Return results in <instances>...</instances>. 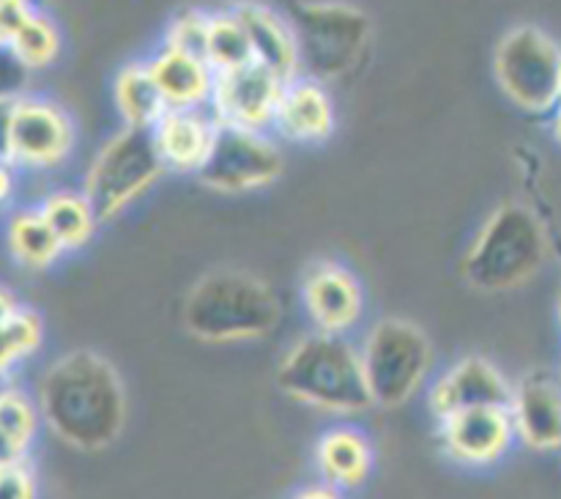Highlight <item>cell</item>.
I'll use <instances>...</instances> for the list:
<instances>
[{
  "label": "cell",
  "instance_id": "1",
  "mask_svg": "<svg viewBox=\"0 0 561 499\" xmlns=\"http://www.w3.org/2000/svg\"><path fill=\"white\" fill-rule=\"evenodd\" d=\"M42 422L69 447L99 453L124 433L126 389L107 356L91 349L60 354L38 378Z\"/></svg>",
  "mask_w": 561,
  "mask_h": 499
},
{
  "label": "cell",
  "instance_id": "2",
  "mask_svg": "<svg viewBox=\"0 0 561 499\" xmlns=\"http://www.w3.org/2000/svg\"><path fill=\"white\" fill-rule=\"evenodd\" d=\"M277 387L323 415L354 417L376 406L359 345L340 334L310 332L288 345L277 365Z\"/></svg>",
  "mask_w": 561,
  "mask_h": 499
},
{
  "label": "cell",
  "instance_id": "3",
  "mask_svg": "<svg viewBox=\"0 0 561 499\" xmlns=\"http://www.w3.org/2000/svg\"><path fill=\"white\" fill-rule=\"evenodd\" d=\"M277 294L250 272L222 269L192 285L184 302V327L201 343L230 345L263 340L279 324Z\"/></svg>",
  "mask_w": 561,
  "mask_h": 499
},
{
  "label": "cell",
  "instance_id": "4",
  "mask_svg": "<svg viewBox=\"0 0 561 499\" xmlns=\"http://www.w3.org/2000/svg\"><path fill=\"white\" fill-rule=\"evenodd\" d=\"M548 247L546 225L526 203H502L471 239L460 274L482 294L515 291L540 274Z\"/></svg>",
  "mask_w": 561,
  "mask_h": 499
},
{
  "label": "cell",
  "instance_id": "5",
  "mask_svg": "<svg viewBox=\"0 0 561 499\" xmlns=\"http://www.w3.org/2000/svg\"><path fill=\"white\" fill-rule=\"evenodd\" d=\"M288 20L299 42L301 75L323 86L348 77L370 47V16L351 3L305 0L294 5Z\"/></svg>",
  "mask_w": 561,
  "mask_h": 499
},
{
  "label": "cell",
  "instance_id": "6",
  "mask_svg": "<svg viewBox=\"0 0 561 499\" xmlns=\"http://www.w3.org/2000/svg\"><path fill=\"white\" fill-rule=\"evenodd\" d=\"M164 173L168 168L159 157L151 129L121 126L88 165L82 192L104 225L129 212Z\"/></svg>",
  "mask_w": 561,
  "mask_h": 499
},
{
  "label": "cell",
  "instance_id": "7",
  "mask_svg": "<svg viewBox=\"0 0 561 499\" xmlns=\"http://www.w3.org/2000/svg\"><path fill=\"white\" fill-rule=\"evenodd\" d=\"M359 351L373 404L381 409L405 406L431 376V338L425 329L405 318L389 316L373 324Z\"/></svg>",
  "mask_w": 561,
  "mask_h": 499
},
{
  "label": "cell",
  "instance_id": "8",
  "mask_svg": "<svg viewBox=\"0 0 561 499\" xmlns=\"http://www.w3.org/2000/svg\"><path fill=\"white\" fill-rule=\"evenodd\" d=\"M493 75L504 97L531 115L561 104V44L537 25H515L493 53Z\"/></svg>",
  "mask_w": 561,
  "mask_h": 499
},
{
  "label": "cell",
  "instance_id": "9",
  "mask_svg": "<svg viewBox=\"0 0 561 499\" xmlns=\"http://www.w3.org/2000/svg\"><path fill=\"white\" fill-rule=\"evenodd\" d=\"M283 148L268 137V132L219 126L211 157L206 159L195 179L211 192L244 195V192H255L274 184L283 175Z\"/></svg>",
  "mask_w": 561,
  "mask_h": 499
},
{
  "label": "cell",
  "instance_id": "10",
  "mask_svg": "<svg viewBox=\"0 0 561 499\" xmlns=\"http://www.w3.org/2000/svg\"><path fill=\"white\" fill-rule=\"evenodd\" d=\"M75 151V124L53 99L25 97L16 102L9 162L16 170H55Z\"/></svg>",
  "mask_w": 561,
  "mask_h": 499
},
{
  "label": "cell",
  "instance_id": "11",
  "mask_svg": "<svg viewBox=\"0 0 561 499\" xmlns=\"http://www.w3.org/2000/svg\"><path fill=\"white\" fill-rule=\"evenodd\" d=\"M518 442L510 406H477L438 420L444 455L466 469H488L504 461Z\"/></svg>",
  "mask_w": 561,
  "mask_h": 499
},
{
  "label": "cell",
  "instance_id": "12",
  "mask_svg": "<svg viewBox=\"0 0 561 499\" xmlns=\"http://www.w3.org/2000/svg\"><path fill=\"white\" fill-rule=\"evenodd\" d=\"M285 80L261 64H247L241 69L217 75L214 97L208 110L219 126L268 132L274 126Z\"/></svg>",
  "mask_w": 561,
  "mask_h": 499
},
{
  "label": "cell",
  "instance_id": "13",
  "mask_svg": "<svg viewBox=\"0 0 561 499\" xmlns=\"http://www.w3.org/2000/svg\"><path fill=\"white\" fill-rule=\"evenodd\" d=\"M301 307L312 332L348 338L365 316V291L356 274L337 261H316L301 277Z\"/></svg>",
  "mask_w": 561,
  "mask_h": 499
},
{
  "label": "cell",
  "instance_id": "14",
  "mask_svg": "<svg viewBox=\"0 0 561 499\" xmlns=\"http://www.w3.org/2000/svg\"><path fill=\"white\" fill-rule=\"evenodd\" d=\"M513 389L515 382H510L496 362L482 354H466L436 376L427 389V406L438 422L477 406H510Z\"/></svg>",
  "mask_w": 561,
  "mask_h": 499
},
{
  "label": "cell",
  "instance_id": "15",
  "mask_svg": "<svg viewBox=\"0 0 561 499\" xmlns=\"http://www.w3.org/2000/svg\"><path fill=\"white\" fill-rule=\"evenodd\" d=\"M510 415L520 444L531 450H561V376L548 371L526 373L515 382Z\"/></svg>",
  "mask_w": 561,
  "mask_h": 499
},
{
  "label": "cell",
  "instance_id": "16",
  "mask_svg": "<svg viewBox=\"0 0 561 499\" xmlns=\"http://www.w3.org/2000/svg\"><path fill=\"white\" fill-rule=\"evenodd\" d=\"M164 168L173 173L197 175L211 157L219 135V121L208 107L168 110L151 129Z\"/></svg>",
  "mask_w": 561,
  "mask_h": 499
},
{
  "label": "cell",
  "instance_id": "17",
  "mask_svg": "<svg viewBox=\"0 0 561 499\" xmlns=\"http://www.w3.org/2000/svg\"><path fill=\"white\" fill-rule=\"evenodd\" d=\"M334 124H337L334 102L323 82L310 80L305 75L285 82L272 126L283 140L316 146V143H323L332 137Z\"/></svg>",
  "mask_w": 561,
  "mask_h": 499
},
{
  "label": "cell",
  "instance_id": "18",
  "mask_svg": "<svg viewBox=\"0 0 561 499\" xmlns=\"http://www.w3.org/2000/svg\"><path fill=\"white\" fill-rule=\"evenodd\" d=\"M233 11L241 25H244L247 36H250L255 64L266 66L268 71H274L285 82L301 75L299 42H296L294 25H290L288 16L274 11L272 5L255 3V0L236 3Z\"/></svg>",
  "mask_w": 561,
  "mask_h": 499
},
{
  "label": "cell",
  "instance_id": "19",
  "mask_svg": "<svg viewBox=\"0 0 561 499\" xmlns=\"http://www.w3.org/2000/svg\"><path fill=\"white\" fill-rule=\"evenodd\" d=\"M318 477L340 491H356L365 486L376 466V450L370 436L356 426H334L316 442Z\"/></svg>",
  "mask_w": 561,
  "mask_h": 499
},
{
  "label": "cell",
  "instance_id": "20",
  "mask_svg": "<svg viewBox=\"0 0 561 499\" xmlns=\"http://www.w3.org/2000/svg\"><path fill=\"white\" fill-rule=\"evenodd\" d=\"M148 69H151L170 110H192L211 104L217 71L208 66L206 58L162 47L148 60Z\"/></svg>",
  "mask_w": 561,
  "mask_h": 499
},
{
  "label": "cell",
  "instance_id": "21",
  "mask_svg": "<svg viewBox=\"0 0 561 499\" xmlns=\"http://www.w3.org/2000/svg\"><path fill=\"white\" fill-rule=\"evenodd\" d=\"M3 241L14 263L27 272H47L66 256L64 245L42 217L38 206L14 208L5 219Z\"/></svg>",
  "mask_w": 561,
  "mask_h": 499
},
{
  "label": "cell",
  "instance_id": "22",
  "mask_svg": "<svg viewBox=\"0 0 561 499\" xmlns=\"http://www.w3.org/2000/svg\"><path fill=\"white\" fill-rule=\"evenodd\" d=\"M38 212L47 219V225L58 236L66 252H77L91 245L99 225H102L96 208H93V203L88 201V195L82 190L47 192L38 201Z\"/></svg>",
  "mask_w": 561,
  "mask_h": 499
},
{
  "label": "cell",
  "instance_id": "23",
  "mask_svg": "<svg viewBox=\"0 0 561 499\" xmlns=\"http://www.w3.org/2000/svg\"><path fill=\"white\" fill-rule=\"evenodd\" d=\"M113 99L124 126H135V129H153L170 110L148 64L124 66L115 75Z\"/></svg>",
  "mask_w": 561,
  "mask_h": 499
},
{
  "label": "cell",
  "instance_id": "24",
  "mask_svg": "<svg viewBox=\"0 0 561 499\" xmlns=\"http://www.w3.org/2000/svg\"><path fill=\"white\" fill-rule=\"evenodd\" d=\"M42 411L36 398L14 384L0 395V466L27 461L42 428Z\"/></svg>",
  "mask_w": 561,
  "mask_h": 499
},
{
  "label": "cell",
  "instance_id": "25",
  "mask_svg": "<svg viewBox=\"0 0 561 499\" xmlns=\"http://www.w3.org/2000/svg\"><path fill=\"white\" fill-rule=\"evenodd\" d=\"M206 60L217 75L241 69V66L247 64H255V58H252L250 36H247L244 25H241V20L236 16L233 9L211 14Z\"/></svg>",
  "mask_w": 561,
  "mask_h": 499
},
{
  "label": "cell",
  "instance_id": "26",
  "mask_svg": "<svg viewBox=\"0 0 561 499\" xmlns=\"http://www.w3.org/2000/svg\"><path fill=\"white\" fill-rule=\"evenodd\" d=\"M44 343V321L33 307L20 305L0 324V373H11L31 360Z\"/></svg>",
  "mask_w": 561,
  "mask_h": 499
},
{
  "label": "cell",
  "instance_id": "27",
  "mask_svg": "<svg viewBox=\"0 0 561 499\" xmlns=\"http://www.w3.org/2000/svg\"><path fill=\"white\" fill-rule=\"evenodd\" d=\"M11 55H14L16 64L22 69H44V66L53 64L60 53V31L47 14L36 11V14L27 20V25L11 38L9 47Z\"/></svg>",
  "mask_w": 561,
  "mask_h": 499
},
{
  "label": "cell",
  "instance_id": "28",
  "mask_svg": "<svg viewBox=\"0 0 561 499\" xmlns=\"http://www.w3.org/2000/svg\"><path fill=\"white\" fill-rule=\"evenodd\" d=\"M208 27H211V14L203 9H186L173 16L164 33V47L179 49V53L197 55L206 58V44H208Z\"/></svg>",
  "mask_w": 561,
  "mask_h": 499
},
{
  "label": "cell",
  "instance_id": "29",
  "mask_svg": "<svg viewBox=\"0 0 561 499\" xmlns=\"http://www.w3.org/2000/svg\"><path fill=\"white\" fill-rule=\"evenodd\" d=\"M0 499H38V477L31 461L0 466Z\"/></svg>",
  "mask_w": 561,
  "mask_h": 499
},
{
  "label": "cell",
  "instance_id": "30",
  "mask_svg": "<svg viewBox=\"0 0 561 499\" xmlns=\"http://www.w3.org/2000/svg\"><path fill=\"white\" fill-rule=\"evenodd\" d=\"M33 14V0H0V47H9Z\"/></svg>",
  "mask_w": 561,
  "mask_h": 499
},
{
  "label": "cell",
  "instance_id": "31",
  "mask_svg": "<svg viewBox=\"0 0 561 499\" xmlns=\"http://www.w3.org/2000/svg\"><path fill=\"white\" fill-rule=\"evenodd\" d=\"M20 97L22 93H0V159H9L11 126H14V113Z\"/></svg>",
  "mask_w": 561,
  "mask_h": 499
},
{
  "label": "cell",
  "instance_id": "32",
  "mask_svg": "<svg viewBox=\"0 0 561 499\" xmlns=\"http://www.w3.org/2000/svg\"><path fill=\"white\" fill-rule=\"evenodd\" d=\"M16 192V168L9 159H0V208L9 206L14 201Z\"/></svg>",
  "mask_w": 561,
  "mask_h": 499
},
{
  "label": "cell",
  "instance_id": "33",
  "mask_svg": "<svg viewBox=\"0 0 561 499\" xmlns=\"http://www.w3.org/2000/svg\"><path fill=\"white\" fill-rule=\"evenodd\" d=\"M290 499H345V491H340V488L318 480V483H310V486L299 488V491H296Z\"/></svg>",
  "mask_w": 561,
  "mask_h": 499
},
{
  "label": "cell",
  "instance_id": "34",
  "mask_svg": "<svg viewBox=\"0 0 561 499\" xmlns=\"http://www.w3.org/2000/svg\"><path fill=\"white\" fill-rule=\"evenodd\" d=\"M16 307H20V302H16V296L11 294V291L5 288V285H0V324H3L5 318H9L11 313L16 310Z\"/></svg>",
  "mask_w": 561,
  "mask_h": 499
},
{
  "label": "cell",
  "instance_id": "35",
  "mask_svg": "<svg viewBox=\"0 0 561 499\" xmlns=\"http://www.w3.org/2000/svg\"><path fill=\"white\" fill-rule=\"evenodd\" d=\"M551 132H553V137H557V143L561 146V104L551 113Z\"/></svg>",
  "mask_w": 561,
  "mask_h": 499
},
{
  "label": "cell",
  "instance_id": "36",
  "mask_svg": "<svg viewBox=\"0 0 561 499\" xmlns=\"http://www.w3.org/2000/svg\"><path fill=\"white\" fill-rule=\"evenodd\" d=\"M11 387H14V382H11V373H0V395Z\"/></svg>",
  "mask_w": 561,
  "mask_h": 499
},
{
  "label": "cell",
  "instance_id": "37",
  "mask_svg": "<svg viewBox=\"0 0 561 499\" xmlns=\"http://www.w3.org/2000/svg\"><path fill=\"white\" fill-rule=\"evenodd\" d=\"M559 318H561V299H559Z\"/></svg>",
  "mask_w": 561,
  "mask_h": 499
},
{
  "label": "cell",
  "instance_id": "38",
  "mask_svg": "<svg viewBox=\"0 0 561 499\" xmlns=\"http://www.w3.org/2000/svg\"><path fill=\"white\" fill-rule=\"evenodd\" d=\"M559 453H561V450H559Z\"/></svg>",
  "mask_w": 561,
  "mask_h": 499
}]
</instances>
